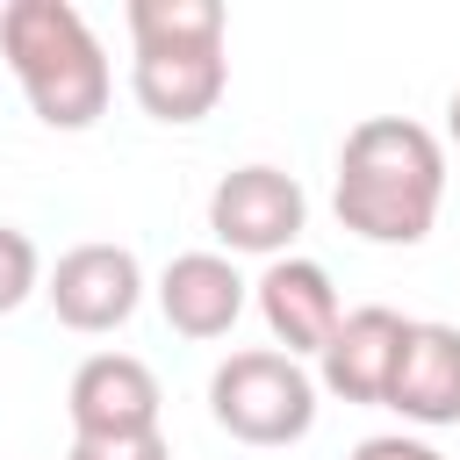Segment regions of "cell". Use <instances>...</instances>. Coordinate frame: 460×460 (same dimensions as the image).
Returning a JSON list of instances; mask_svg holds the SVG:
<instances>
[{
  "label": "cell",
  "mask_w": 460,
  "mask_h": 460,
  "mask_svg": "<svg viewBox=\"0 0 460 460\" xmlns=\"http://www.w3.org/2000/svg\"><path fill=\"white\" fill-rule=\"evenodd\" d=\"M252 302H259V316H266V331H273V352H288V359H302V352H323L331 345V331H338V288H331V273L316 266V259H273L259 280H252Z\"/></svg>",
  "instance_id": "ba28073f"
},
{
  "label": "cell",
  "mask_w": 460,
  "mask_h": 460,
  "mask_svg": "<svg viewBox=\"0 0 460 460\" xmlns=\"http://www.w3.org/2000/svg\"><path fill=\"white\" fill-rule=\"evenodd\" d=\"M252 302V280L223 259V252H180L158 273V309L180 338H223Z\"/></svg>",
  "instance_id": "30bf717a"
},
{
  "label": "cell",
  "mask_w": 460,
  "mask_h": 460,
  "mask_svg": "<svg viewBox=\"0 0 460 460\" xmlns=\"http://www.w3.org/2000/svg\"><path fill=\"white\" fill-rule=\"evenodd\" d=\"M122 22H129V43H137V50L223 43V7H216V0H129Z\"/></svg>",
  "instance_id": "7c38bea8"
},
{
  "label": "cell",
  "mask_w": 460,
  "mask_h": 460,
  "mask_svg": "<svg viewBox=\"0 0 460 460\" xmlns=\"http://www.w3.org/2000/svg\"><path fill=\"white\" fill-rule=\"evenodd\" d=\"M446 129H453V144H460V93L446 101Z\"/></svg>",
  "instance_id": "2e32d148"
},
{
  "label": "cell",
  "mask_w": 460,
  "mask_h": 460,
  "mask_svg": "<svg viewBox=\"0 0 460 460\" xmlns=\"http://www.w3.org/2000/svg\"><path fill=\"white\" fill-rule=\"evenodd\" d=\"M208 417L237 446H295L316 424V381H309L302 359L252 345V352H230L208 374Z\"/></svg>",
  "instance_id": "3957f363"
},
{
  "label": "cell",
  "mask_w": 460,
  "mask_h": 460,
  "mask_svg": "<svg viewBox=\"0 0 460 460\" xmlns=\"http://www.w3.org/2000/svg\"><path fill=\"white\" fill-rule=\"evenodd\" d=\"M0 50H7V72L22 79L43 129H93L101 122L115 72H108L101 36L86 29V14L72 0H7L0 7Z\"/></svg>",
  "instance_id": "7a4b0ae2"
},
{
  "label": "cell",
  "mask_w": 460,
  "mask_h": 460,
  "mask_svg": "<svg viewBox=\"0 0 460 460\" xmlns=\"http://www.w3.org/2000/svg\"><path fill=\"white\" fill-rule=\"evenodd\" d=\"M302 223H309V194H302V180L280 172V165H237V172H223L216 194H208V230H216V244H230V252L288 259V244L302 237Z\"/></svg>",
  "instance_id": "277c9868"
},
{
  "label": "cell",
  "mask_w": 460,
  "mask_h": 460,
  "mask_svg": "<svg viewBox=\"0 0 460 460\" xmlns=\"http://www.w3.org/2000/svg\"><path fill=\"white\" fill-rule=\"evenodd\" d=\"M388 410L410 424H460V331L453 323H410V345L388 381Z\"/></svg>",
  "instance_id": "8fae6325"
},
{
  "label": "cell",
  "mask_w": 460,
  "mask_h": 460,
  "mask_svg": "<svg viewBox=\"0 0 460 460\" xmlns=\"http://www.w3.org/2000/svg\"><path fill=\"white\" fill-rule=\"evenodd\" d=\"M158 374L137 352H93L79 359L72 388H65V417L72 438H129V431H158Z\"/></svg>",
  "instance_id": "8992f818"
},
{
  "label": "cell",
  "mask_w": 460,
  "mask_h": 460,
  "mask_svg": "<svg viewBox=\"0 0 460 460\" xmlns=\"http://www.w3.org/2000/svg\"><path fill=\"white\" fill-rule=\"evenodd\" d=\"M410 323H417V316H402V309H388V302L345 309L338 331H331V345L316 352L323 388H331L338 402H388L395 359H402V345H410Z\"/></svg>",
  "instance_id": "52a82bcc"
},
{
  "label": "cell",
  "mask_w": 460,
  "mask_h": 460,
  "mask_svg": "<svg viewBox=\"0 0 460 460\" xmlns=\"http://www.w3.org/2000/svg\"><path fill=\"white\" fill-rule=\"evenodd\" d=\"M338 223L367 244H424L446 201V151L410 115H367L338 151Z\"/></svg>",
  "instance_id": "6da1fadb"
},
{
  "label": "cell",
  "mask_w": 460,
  "mask_h": 460,
  "mask_svg": "<svg viewBox=\"0 0 460 460\" xmlns=\"http://www.w3.org/2000/svg\"><path fill=\"white\" fill-rule=\"evenodd\" d=\"M43 295H50V309H58L65 331L101 338V331H122V323L137 316V302H144V266H137L129 244H101V237H93V244L58 252V266L43 273Z\"/></svg>",
  "instance_id": "5b68a950"
},
{
  "label": "cell",
  "mask_w": 460,
  "mask_h": 460,
  "mask_svg": "<svg viewBox=\"0 0 460 460\" xmlns=\"http://www.w3.org/2000/svg\"><path fill=\"white\" fill-rule=\"evenodd\" d=\"M352 460H446V453H438V446H424V438L381 431V438H359V446H352Z\"/></svg>",
  "instance_id": "9a60e30c"
},
{
  "label": "cell",
  "mask_w": 460,
  "mask_h": 460,
  "mask_svg": "<svg viewBox=\"0 0 460 460\" xmlns=\"http://www.w3.org/2000/svg\"><path fill=\"white\" fill-rule=\"evenodd\" d=\"M230 86V58L223 43H194V50H137L129 65V93L144 115L158 122H201Z\"/></svg>",
  "instance_id": "9c48e42d"
},
{
  "label": "cell",
  "mask_w": 460,
  "mask_h": 460,
  "mask_svg": "<svg viewBox=\"0 0 460 460\" xmlns=\"http://www.w3.org/2000/svg\"><path fill=\"white\" fill-rule=\"evenodd\" d=\"M65 460H172L165 431H129V438H72Z\"/></svg>",
  "instance_id": "5bb4252c"
},
{
  "label": "cell",
  "mask_w": 460,
  "mask_h": 460,
  "mask_svg": "<svg viewBox=\"0 0 460 460\" xmlns=\"http://www.w3.org/2000/svg\"><path fill=\"white\" fill-rule=\"evenodd\" d=\"M36 280H43V259H36L29 230L0 223V316H14V309L36 295Z\"/></svg>",
  "instance_id": "4fadbf2b"
}]
</instances>
